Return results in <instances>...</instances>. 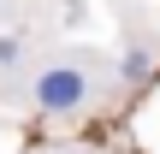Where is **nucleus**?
I'll return each instance as SVG.
<instances>
[{
	"instance_id": "obj_1",
	"label": "nucleus",
	"mask_w": 160,
	"mask_h": 154,
	"mask_svg": "<svg viewBox=\"0 0 160 154\" xmlns=\"http://www.w3.org/2000/svg\"><path fill=\"white\" fill-rule=\"evenodd\" d=\"M83 101H89L83 71H71V65H48V71L36 77V107H42V113H77Z\"/></svg>"
},
{
	"instance_id": "obj_2",
	"label": "nucleus",
	"mask_w": 160,
	"mask_h": 154,
	"mask_svg": "<svg viewBox=\"0 0 160 154\" xmlns=\"http://www.w3.org/2000/svg\"><path fill=\"white\" fill-rule=\"evenodd\" d=\"M119 77H125V83H137V77H148V53H131V59L119 65Z\"/></svg>"
}]
</instances>
